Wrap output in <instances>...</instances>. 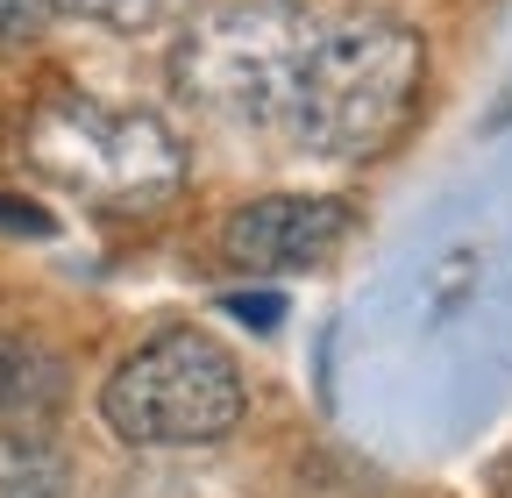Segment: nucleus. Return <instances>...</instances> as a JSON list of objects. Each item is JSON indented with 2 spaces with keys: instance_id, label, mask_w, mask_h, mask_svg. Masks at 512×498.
Returning <instances> with one entry per match:
<instances>
[{
  "instance_id": "nucleus-1",
  "label": "nucleus",
  "mask_w": 512,
  "mask_h": 498,
  "mask_svg": "<svg viewBox=\"0 0 512 498\" xmlns=\"http://www.w3.org/2000/svg\"><path fill=\"white\" fill-rule=\"evenodd\" d=\"M420 72L427 57L413 29L384 15H320L285 136L320 164H363L406 129V114L420 100Z\"/></svg>"
},
{
  "instance_id": "nucleus-2",
  "label": "nucleus",
  "mask_w": 512,
  "mask_h": 498,
  "mask_svg": "<svg viewBox=\"0 0 512 498\" xmlns=\"http://www.w3.org/2000/svg\"><path fill=\"white\" fill-rule=\"evenodd\" d=\"M320 15L306 0H228V8L192 15L178 36V93L235 129L285 136V114L299 93V72L313 57Z\"/></svg>"
},
{
  "instance_id": "nucleus-3",
  "label": "nucleus",
  "mask_w": 512,
  "mask_h": 498,
  "mask_svg": "<svg viewBox=\"0 0 512 498\" xmlns=\"http://www.w3.org/2000/svg\"><path fill=\"white\" fill-rule=\"evenodd\" d=\"M100 420L121 434L128 449H200L242 420V370L235 356L200 335L171 328L143 342L114 378L100 385Z\"/></svg>"
},
{
  "instance_id": "nucleus-4",
  "label": "nucleus",
  "mask_w": 512,
  "mask_h": 498,
  "mask_svg": "<svg viewBox=\"0 0 512 498\" xmlns=\"http://www.w3.org/2000/svg\"><path fill=\"white\" fill-rule=\"evenodd\" d=\"M36 157L107 214H157L185 185V143L143 107H57L36 129Z\"/></svg>"
},
{
  "instance_id": "nucleus-5",
  "label": "nucleus",
  "mask_w": 512,
  "mask_h": 498,
  "mask_svg": "<svg viewBox=\"0 0 512 498\" xmlns=\"http://www.w3.org/2000/svg\"><path fill=\"white\" fill-rule=\"evenodd\" d=\"M349 235V207L320 200V193H271L228 214L221 228V257L242 271H306Z\"/></svg>"
},
{
  "instance_id": "nucleus-6",
  "label": "nucleus",
  "mask_w": 512,
  "mask_h": 498,
  "mask_svg": "<svg viewBox=\"0 0 512 498\" xmlns=\"http://www.w3.org/2000/svg\"><path fill=\"white\" fill-rule=\"evenodd\" d=\"M64 356L36 335H0V442H36L64 413Z\"/></svg>"
},
{
  "instance_id": "nucleus-7",
  "label": "nucleus",
  "mask_w": 512,
  "mask_h": 498,
  "mask_svg": "<svg viewBox=\"0 0 512 498\" xmlns=\"http://www.w3.org/2000/svg\"><path fill=\"white\" fill-rule=\"evenodd\" d=\"M0 498H72V463L50 434L0 442Z\"/></svg>"
},
{
  "instance_id": "nucleus-8",
  "label": "nucleus",
  "mask_w": 512,
  "mask_h": 498,
  "mask_svg": "<svg viewBox=\"0 0 512 498\" xmlns=\"http://www.w3.org/2000/svg\"><path fill=\"white\" fill-rule=\"evenodd\" d=\"M57 8H72V15H86L114 36H157V29L192 15V0H57Z\"/></svg>"
},
{
  "instance_id": "nucleus-9",
  "label": "nucleus",
  "mask_w": 512,
  "mask_h": 498,
  "mask_svg": "<svg viewBox=\"0 0 512 498\" xmlns=\"http://www.w3.org/2000/svg\"><path fill=\"white\" fill-rule=\"evenodd\" d=\"M57 15V0H0V50H22L50 29Z\"/></svg>"
},
{
  "instance_id": "nucleus-10",
  "label": "nucleus",
  "mask_w": 512,
  "mask_h": 498,
  "mask_svg": "<svg viewBox=\"0 0 512 498\" xmlns=\"http://www.w3.org/2000/svg\"><path fill=\"white\" fill-rule=\"evenodd\" d=\"M114 498H192V484H178L171 470H136L128 484H114Z\"/></svg>"
},
{
  "instance_id": "nucleus-11",
  "label": "nucleus",
  "mask_w": 512,
  "mask_h": 498,
  "mask_svg": "<svg viewBox=\"0 0 512 498\" xmlns=\"http://www.w3.org/2000/svg\"><path fill=\"white\" fill-rule=\"evenodd\" d=\"M228 306H235L242 321H256V328H271V321H278V299H271V292H256V299H249V292H235Z\"/></svg>"
}]
</instances>
